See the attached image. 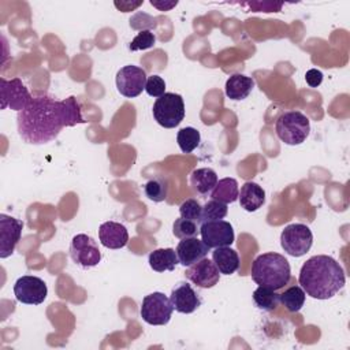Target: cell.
<instances>
[{
	"mask_svg": "<svg viewBox=\"0 0 350 350\" xmlns=\"http://www.w3.org/2000/svg\"><path fill=\"white\" fill-rule=\"evenodd\" d=\"M85 122L77 97L70 96L64 100H55L45 93L34 94L16 116L19 137L31 145L48 144L64 127Z\"/></svg>",
	"mask_w": 350,
	"mask_h": 350,
	"instance_id": "6da1fadb",
	"label": "cell"
},
{
	"mask_svg": "<svg viewBox=\"0 0 350 350\" xmlns=\"http://www.w3.org/2000/svg\"><path fill=\"white\" fill-rule=\"evenodd\" d=\"M298 282L306 295L316 299H329L343 288L346 276L335 258L317 254L304 262Z\"/></svg>",
	"mask_w": 350,
	"mask_h": 350,
	"instance_id": "7a4b0ae2",
	"label": "cell"
},
{
	"mask_svg": "<svg viewBox=\"0 0 350 350\" xmlns=\"http://www.w3.org/2000/svg\"><path fill=\"white\" fill-rule=\"evenodd\" d=\"M290 264L287 258L279 253H262L257 256L252 264V279L258 286L279 290L290 282Z\"/></svg>",
	"mask_w": 350,
	"mask_h": 350,
	"instance_id": "3957f363",
	"label": "cell"
},
{
	"mask_svg": "<svg viewBox=\"0 0 350 350\" xmlns=\"http://www.w3.org/2000/svg\"><path fill=\"white\" fill-rule=\"evenodd\" d=\"M275 131L279 139L286 145H299L308 138L310 123L302 112L287 111L276 119Z\"/></svg>",
	"mask_w": 350,
	"mask_h": 350,
	"instance_id": "277c9868",
	"label": "cell"
},
{
	"mask_svg": "<svg viewBox=\"0 0 350 350\" xmlns=\"http://www.w3.org/2000/svg\"><path fill=\"white\" fill-rule=\"evenodd\" d=\"M154 120L164 129L176 127L185 118V103L180 94L164 93L153 104Z\"/></svg>",
	"mask_w": 350,
	"mask_h": 350,
	"instance_id": "5b68a950",
	"label": "cell"
},
{
	"mask_svg": "<svg viewBox=\"0 0 350 350\" xmlns=\"http://www.w3.org/2000/svg\"><path fill=\"white\" fill-rule=\"evenodd\" d=\"M313 243V234L306 224L293 223L284 227L280 234L282 249L293 257L306 254Z\"/></svg>",
	"mask_w": 350,
	"mask_h": 350,
	"instance_id": "8992f818",
	"label": "cell"
},
{
	"mask_svg": "<svg viewBox=\"0 0 350 350\" xmlns=\"http://www.w3.org/2000/svg\"><path fill=\"white\" fill-rule=\"evenodd\" d=\"M174 306L170 298L163 293H152L144 297L141 305V317L150 325H165L172 316Z\"/></svg>",
	"mask_w": 350,
	"mask_h": 350,
	"instance_id": "52a82bcc",
	"label": "cell"
},
{
	"mask_svg": "<svg viewBox=\"0 0 350 350\" xmlns=\"http://www.w3.org/2000/svg\"><path fill=\"white\" fill-rule=\"evenodd\" d=\"M70 257L82 268L96 267L101 260V252L96 241L86 234H77L70 245Z\"/></svg>",
	"mask_w": 350,
	"mask_h": 350,
	"instance_id": "ba28073f",
	"label": "cell"
},
{
	"mask_svg": "<svg viewBox=\"0 0 350 350\" xmlns=\"http://www.w3.org/2000/svg\"><path fill=\"white\" fill-rule=\"evenodd\" d=\"M14 294L16 301L22 304L40 305L48 295V287L41 278L23 275L15 282Z\"/></svg>",
	"mask_w": 350,
	"mask_h": 350,
	"instance_id": "9c48e42d",
	"label": "cell"
},
{
	"mask_svg": "<svg viewBox=\"0 0 350 350\" xmlns=\"http://www.w3.org/2000/svg\"><path fill=\"white\" fill-rule=\"evenodd\" d=\"M146 79V72L141 67L133 64L124 66L116 72L118 92L127 98L137 97L142 93V90H145Z\"/></svg>",
	"mask_w": 350,
	"mask_h": 350,
	"instance_id": "30bf717a",
	"label": "cell"
},
{
	"mask_svg": "<svg viewBox=\"0 0 350 350\" xmlns=\"http://www.w3.org/2000/svg\"><path fill=\"white\" fill-rule=\"evenodd\" d=\"M0 83L1 109L11 108L19 112L30 103L33 96L19 78H12L10 81L0 78Z\"/></svg>",
	"mask_w": 350,
	"mask_h": 350,
	"instance_id": "8fae6325",
	"label": "cell"
},
{
	"mask_svg": "<svg viewBox=\"0 0 350 350\" xmlns=\"http://www.w3.org/2000/svg\"><path fill=\"white\" fill-rule=\"evenodd\" d=\"M200 234H201L202 242L209 249L230 246L235 238L232 226L223 219L201 223Z\"/></svg>",
	"mask_w": 350,
	"mask_h": 350,
	"instance_id": "7c38bea8",
	"label": "cell"
},
{
	"mask_svg": "<svg viewBox=\"0 0 350 350\" xmlns=\"http://www.w3.org/2000/svg\"><path fill=\"white\" fill-rule=\"evenodd\" d=\"M23 230V221L12 216L0 215V258L10 257L18 245Z\"/></svg>",
	"mask_w": 350,
	"mask_h": 350,
	"instance_id": "4fadbf2b",
	"label": "cell"
},
{
	"mask_svg": "<svg viewBox=\"0 0 350 350\" xmlns=\"http://www.w3.org/2000/svg\"><path fill=\"white\" fill-rule=\"evenodd\" d=\"M185 276L197 287L201 288H211L213 286H216L220 280V272L217 269V267L215 265V262L206 257H204L202 260L194 262L193 265H190L186 272Z\"/></svg>",
	"mask_w": 350,
	"mask_h": 350,
	"instance_id": "5bb4252c",
	"label": "cell"
},
{
	"mask_svg": "<svg viewBox=\"0 0 350 350\" xmlns=\"http://www.w3.org/2000/svg\"><path fill=\"white\" fill-rule=\"evenodd\" d=\"M170 301L174 306V309L179 313H193L196 309L201 306V298L196 293V290L186 282L178 283L175 288H172Z\"/></svg>",
	"mask_w": 350,
	"mask_h": 350,
	"instance_id": "9a60e30c",
	"label": "cell"
},
{
	"mask_svg": "<svg viewBox=\"0 0 350 350\" xmlns=\"http://www.w3.org/2000/svg\"><path fill=\"white\" fill-rule=\"evenodd\" d=\"M175 252H176L179 264H182L183 267H190L194 262L206 257L209 247L202 242V239L190 237V238L182 239L178 243Z\"/></svg>",
	"mask_w": 350,
	"mask_h": 350,
	"instance_id": "2e32d148",
	"label": "cell"
},
{
	"mask_svg": "<svg viewBox=\"0 0 350 350\" xmlns=\"http://www.w3.org/2000/svg\"><path fill=\"white\" fill-rule=\"evenodd\" d=\"M100 243L107 249H122L129 242L127 228L118 221H105L98 228Z\"/></svg>",
	"mask_w": 350,
	"mask_h": 350,
	"instance_id": "e0dca14e",
	"label": "cell"
},
{
	"mask_svg": "<svg viewBox=\"0 0 350 350\" xmlns=\"http://www.w3.org/2000/svg\"><path fill=\"white\" fill-rule=\"evenodd\" d=\"M241 208L247 212H256L265 202V191L256 182H245L238 196Z\"/></svg>",
	"mask_w": 350,
	"mask_h": 350,
	"instance_id": "ac0fdd59",
	"label": "cell"
},
{
	"mask_svg": "<svg viewBox=\"0 0 350 350\" xmlns=\"http://www.w3.org/2000/svg\"><path fill=\"white\" fill-rule=\"evenodd\" d=\"M212 261L223 275H232L239 268V256L230 246L215 247L212 252Z\"/></svg>",
	"mask_w": 350,
	"mask_h": 350,
	"instance_id": "d6986e66",
	"label": "cell"
},
{
	"mask_svg": "<svg viewBox=\"0 0 350 350\" xmlns=\"http://www.w3.org/2000/svg\"><path fill=\"white\" fill-rule=\"evenodd\" d=\"M254 88V81L243 74H232L226 82V96L231 100H245Z\"/></svg>",
	"mask_w": 350,
	"mask_h": 350,
	"instance_id": "ffe728a7",
	"label": "cell"
},
{
	"mask_svg": "<svg viewBox=\"0 0 350 350\" xmlns=\"http://www.w3.org/2000/svg\"><path fill=\"white\" fill-rule=\"evenodd\" d=\"M148 262L150 268L156 272H165L170 271L172 272L179 262L176 252L172 247H165V249H156L149 253Z\"/></svg>",
	"mask_w": 350,
	"mask_h": 350,
	"instance_id": "44dd1931",
	"label": "cell"
},
{
	"mask_svg": "<svg viewBox=\"0 0 350 350\" xmlns=\"http://www.w3.org/2000/svg\"><path fill=\"white\" fill-rule=\"evenodd\" d=\"M216 183H217V175L212 168H197L190 175L191 189L201 196L212 191Z\"/></svg>",
	"mask_w": 350,
	"mask_h": 350,
	"instance_id": "7402d4cb",
	"label": "cell"
},
{
	"mask_svg": "<svg viewBox=\"0 0 350 350\" xmlns=\"http://www.w3.org/2000/svg\"><path fill=\"white\" fill-rule=\"evenodd\" d=\"M239 189L238 182L234 178H223L217 180L216 186L211 191L212 200L220 201L223 204H231L238 200Z\"/></svg>",
	"mask_w": 350,
	"mask_h": 350,
	"instance_id": "603a6c76",
	"label": "cell"
},
{
	"mask_svg": "<svg viewBox=\"0 0 350 350\" xmlns=\"http://www.w3.org/2000/svg\"><path fill=\"white\" fill-rule=\"evenodd\" d=\"M306 294L301 286H291L279 294V302L291 313L299 312L305 304Z\"/></svg>",
	"mask_w": 350,
	"mask_h": 350,
	"instance_id": "cb8c5ba5",
	"label": "cell"
},
{
	"mask_svg": "<svg viewBox=\"0 0 350 350\" xmlns=\"http://www.w3.org/2000/svg\"><path fill=\"white\" fill-rule=\"evenodd\" d=\"M253 301L257 308L271 312V310H275L279 305V294L276 293V290L258 286L253 291Z\"/></svg>",
	"mask_w": 350,
	"mask_h": 350,
	"instance_id": "d4e9b609",
	"label": "cell"
},
{
	"mask_svg": "<svg viewBox=\"0 0 350 350\" xmlns=\"http://www.w3.org/2000/svg\"><path fill=\"white\" fill-rule=\"evenodd\" d=\"M200 131L194 127H183L176 134V142L183 153L193 152L200 145Z\"/></svg>",
	"mask_w": 350,
	"mask_h": 350,
	"instance_id": "484cf974",
	"label": "cell"
},
{
	"mask_svg": "<svg viewBox=\"0 0 350 350\" xmlns=\"http://www.w3.org/2000/svg\"><path fill=\"white\" fill-rule=\"evenodd\" d=\"M145 196L153 202H161L167 198L168 194V183L164 178H153L149 179L144 186Z\"/></svg>",
	"mask_w": 350,
	"mask_h": 350,
	"instance_id": "4316f807",
	"label": "cell"
},
{
	"mask_svg": "<svg viewBox=\"0 0 350 350\" xmlns=\"http://www.w3.org/2000/svg\"><path fill=\"white\" fill-rule=\"evenodd\" d=\"M227 204H223L216 200H209L204 206H202V215H201V223L205 221H213V220H220L227 216Z\"/></svg>",
	"mask_w": 350,
	"mask_h": 350,
	"instance_id": "83f0119b",
	"label": "cell"
},
{
	"mask_svg": "<svg viewBox=\"0 0 350 350\" xmlns=\"http://www.w3.org/2000/svg\"><path fill=\"white\" fill-rule=\"evenodd\" d=\"M200 232V230L197 228V223L193 220H187L183 217H179L174 221L172 226V234L179 238V239H185V238H190V237H196Z\"/></svg>",
	"mask_w": 350,
	"mask_h": 350,
	"instance_id": "f1b7e54d",
	"label": "cell"
},
{
	"mask_svg": "<svg viewBox=\"0 0 350 350\" xmlns=\"http://www.w3.org/2000/svg\"><path fill=\"white\" fill-rule=\"evenodd\" d=\"M179 213H180V217H183V219L193 220L196 223H201L202 206H201V204L197 200L189 198V200H186V201H183L180 204Z\"/></svg>",
	"mask_w": 350,
	"mask_h": 350,
	"instance_id": "f546056e",
	"label": "cell"
},
{
	"mask_svg": "<svg viewBox=\"0 0 350 350\" xmlns=\"http://www.w3.org/2000/svg\"><path fill=\"white\" fill-rule=\"evenodd\" d=\"M156 44V36L150 30H141L130 42V51H144L149 49Z\"/></svg>",
	"mask_w": 350,
	"mask_h": 350,
	"instance_id": "4dcf8cb0",
	"label": "cell"
},
{
	"mask_svg": "<svg viewBox=\"0 0 350 350\" xmlns=\"http://www.w3.org/2000/svg\"><path fill=\"white\" fill-rule=\"evenodd\" d=\"M145 92L150 97H161L165 93V82L160 75H150L145 83Z\"/></svg>",
	"mask_w": 350,
	"mask_h": 350,
	"instance_id": "1f68e13d",
	"label": "cell"
},
{
	"mask_svg": "<svg viewBox=\"0 0 350 350\" xmlns=\"http://www.w3.org/2000/svg\"><path fill=\"white\" fill-rule=\"evenodd\" d=\"M305 81L310 88H317L323 82V72L316 68H310L305 74Z\"/></svg>",
	"mask_w": 350,
	"mask_h": 350,
	"instance_id": "d6a6232c",
	"label": "cell"
},
{
	"mask_svg": "<svg viewBox=\"0 0 350 350\" xmlns=\"http://www.w3.org/2000/svg\"><path fill=\"white\" fill-rule=\"evenodd\" d=\"M142 1H135V3H130V1H115V7L119 8L122 12H129L133 11L134 8H137L138 5H141Z\"/></svg>",
	"mask_w": 350,
	"mask_h": 350,
	"instance_id": "836d02e7",
	"label": "cell"
},
{
	"mask_svg": "<svg viewBox=\"0 0 350 350\" xmlns=\"http://www.w3.org/2000/svg\"><path fill=\"white\" fill-rule=\"evenodd\" d=\"M150 4L153 7H156L157 10H160V11H170L178 4V1L176 0L175 1H154V0H150Z\"/></svg>",
	"mask_w": 350,
	"mask_h": 350,
	"instance_id": "e575fe53",
	"label": "cell"
}]
</instances>
